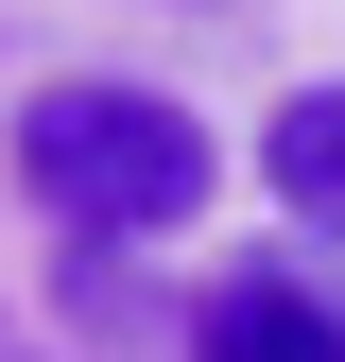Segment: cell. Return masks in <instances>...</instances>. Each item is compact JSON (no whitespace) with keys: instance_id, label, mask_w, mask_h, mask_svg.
Returning <instances> with one entry per match:
<instances>
[{"instance_id":"6da1fadb","label":"cell","mask_w":345,"mask_h":362,"mask_svg":"<svg viewBox=\"0 0 345 362\" xmlns=\"http://www.w3.org/2000/svg\"><path fill=\"white\" fill-rule=\"evenodd\" d=\"M18 190L69 224V242H172L207 190H225V156H207V121L172 104V86H121V69H69L18 104Z\"/></svg>"},{"instance_id":"3957f363","label":"cell","mask_w":345,"mask_h":362,"mask_svg":"<svg viewBox=\"0 0 345 362\" xmlns=\"http://www.w3.org/2000/svg\"><path fill=\"white\" fill-rule=\"evenodd\" d=\"M259 173H276L293 224H328V242H345V86H293L276 139H259Z\"/></svg>"},{"instance_id":"7a4b0ae2","label":"cell","mask_w":345,"mask_h":362,"mask_svg":"<svg viewBox=\"0 0 345 362\" xmlns=\"http://www.w3.org/2000/svg\"><path fill=\"white\" fill-rule=\"evenodd\" d=\"M190 362H345V310H328L311 276H276V259H242V276H207Z\"/></svg>"}]
</instances>
